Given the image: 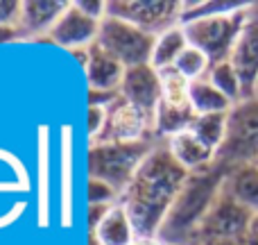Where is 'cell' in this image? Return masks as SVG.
I'll return each instance as SVG.
<instances>
[{"instance_id":"277c9868","label":"cell","mask_w":258,"mask_h":245,"mask_svg":"<svg viewBox=\"0 0 258 245\" xmlns=\"http://www.w3.org/2000/svg\"><path fill=\"white\" fill-rule=\"evenodd\" d=\"M251 9H254V5L233 14H220V16H206L181 23L188 45L200 48L213 64L227 62L231 57V50L236 45L238 36H240L242 27L249 21Z\"/></svg>"},{"instance_id":"cb8c5ba5","label":"cell","mask_w":258,"mask_h":245,"mask_svg":"<svg viewBox=\"0 0 258 245\" xmlns=\"http://www.w3.org/2000/svg\"><path fill=\"white\" fill-rule=\"evenodd\" d=\"M211 66H213V62H211L200 48L188 45V48L179 55V59L174 62L172 68L179 73V75L186 77L188 82H195V80H202V77L209 75Z\"/></svg>"},{"instance_id":"d6986e66","label":"cell","mask_w":258,"mask_h":245,"mask_svg":"<svg viewBox=\"0 0 258 245\" xmlns=\"http://www.w3.org/2000/svg\"><path fill=\"white\" fill-rule=\"evenodd\" d=\"M190 107L195 116H209V114H229L233 103L211 84L209 77L190 82Z\"/></svg>"},{"instance_id":"e575fe53","label":"cell","mask_w":258,"mask_h":245,"mask_svg":"<svg viewBox=\"0 0 258 245\" xmlns=\"http://www.w3.org/2000/svg\"><path fill=\"white\" fill-rule=\"evenodd\" d=\"M254 164H256V166H258V159H256V161H254Z\"/></svg>"},{"instance_id":"3957f363","label":"cell","mask_w":258,"mask_h":245,"mask_svg":"<svg viewBox=\"0 0 258 245\" xmlns=\"http://www.w3.org/2000/svg\"><path fill=\"white\" fill-rule=\"evenodd\" d=\"M159 141L161 138H145L134 143H93L89 145V177L107 182L122 198L136 170Z\"/></svg>"},{"instance_id":"5b68a950","label":"cell","mask_w":258,"mask_h":245,"mask_svg":"<svg viewBox=\"0 0 258 245\" xmlns=\"http://www.w3.org/2000/svg\"><path fill=\"white\" fill-rule=\"evenodd\" d=\"M258 159V98H242L227 116V136L218 150V164L231 170Z\"/></svg>"},{"instance_id":"7402d4cb","label":"cell","mask_w":258,"mask_h":245,"mask_svg":"<svg viewBox=\"0 0 258 245\" xmlns=\"http://www.w3.org/2000/svg\"><path fill=\"white\" fill-rule=\"evenodd\" d=\"M211 80V84L218 86L220 91H222L224 95H227L229 100H231L233 105L240 103L242 98H245V89H242V80L240 75L236 73V68L231 66V62H218L211 66L209 75H206Z\"/></svg>"},{"instance_id":"e0dca14e","label":"cell","mask_w":258,"mask_h":245,"mask_svg":"<svg viewBox=\"0 0 258 245\" xmlns=\"http://www.w3.org/2000/svg\"><path fill=\"white\" fill-rule=\"evenodd\" d=\"M222 191L256 216L258 214V166L242 164L231 168L227 173V177H224Z\"/></svg>"},{"instance_id":"4dcf8cb0","label":"cell","mask_w":258,"mask_h":245,"mask_svg":"<svg viewBox=\"0 0 258 245\" xmlns=\"http://www.w3.org/2000/svg\"><path fill=\"white\" fill-rule=\"evenodd\" d=\"M134 245H165V243L159 241V238H136Z\"/></svg>"},{"instance_id":"1f68e13d","label":"cell","mask_w":258,"mask_h":245,"mask_svg":"<svg viewBox=\"0 0 258 245\" xmlns=\"http://www.w3.org/2000/svg\"><path fill=\"white\" fill-rule=\"evenodd\" d=\"M251 232H256V234H258V214L254 216V223H251Z\"/></svg>"},{"instance_id":"7a4b0ae2","label":"cell","mask_w":258,"mask_h":245,"mask_svg":"<svg viewBox=\"0 0 258 245\" xmlns=\"http://www.w3.org/2000/svg\"><path fill=\"white\" fill-rule=\"evenodd\" d=\"M229 170L215 161L211 168L190 173L179 191L177 200L172 202L163 225L159 229V241L165 245H192L195 234L200 229L204 216L209 214L211 205L222 191L224 177Z\"/></svg>"},{"instance_id":"52a82bcc","label":"cell","mask_w":258,"mask_h":245,"mask_svg":"<svg viewBox=\"0 0 258 245\" xmlns=\"http://www.w3.org/2000/svg\"><path fill=\"white\" fill-rule=\"evenodd\" d=\"M251 223H254V214L238 205L233 198H229L224 191L215 198L211 205L209 214L204 216L200 229L195 234V243L192 245H215L224 241H242L247 234L251 232Z\"/></svg>"},{"instance_id":"ac0fdd59","label":"cell","mask_w":258,"mask_h":245,"mask_svg":"<svg viewBox=\"0 0 258 245\" xmlns=\"http://www.w3.org/2000/svg\"><path fill=\"white\" fill-rule=\"evenodd\" d=\"M188 48V39L183 25H174L170 30L156 34L154 45H152V57H150V66H154L156 71H165L172 68L174 62L179 59V55Z\"/></svg>"},{"instance_id":"f546056e","label":"cell","mask_w":258,"mask_h":245,"mask_svg":"<svg viewBox=\"0 0 258 245\" xmlns=\"http://www.w3.org/2000/svg\"><path fill=\"white\" fill-rule=\"evenodd\" d=\"M12 41H21L16 25H0V45L3 43H12Z\"/></svg>"},{"instance_id":"8992f818","label":"cell","mask_w":258,"mask_h":245,"mask_svg":"<svg viewBox=\"0 0 258 245\" xmlns=\"http://www.w3.org/2000/svg\"><path fill=\"white\" fill-rule=\"evenodd\" d=\"M154 39V34L132 25V23L120 21L116 16H104V21L100 23V34L95 43L104 53L116 57L125 68H134L150 64Z\"/></svg>"},{"instance_id":"5bb4252c","label":"cell","mask_w":258,"mask_h":245,"mask_svg":"<svg viewBox=\"0 0 258 245\" xmlns=\"http://www.w3.org/2000/svg\"><path fill=\"white\" fill-rule=\"evenodd\" d=\"M66 7V0H23L16 23L21 39H48Z\"/></svg>"},{"instance_id":"8fae6325","label":"cell","mask_w":258,"mask_h":245,"mask_svg":"<svg viewBox=\"0 0 258 245\" xmlns=\"http://www.w3.org/2000/svg\"><path fill=\"white\" fill-rule=\"evenodd\" d=\"M118 93H120L122 100H127L129 105H134L147 118L154 121V114L159 109L161 95H163V91H161V73L150 64L127 68Z\"/></svg>"},{"instance_id":"30bf717a","label":"cell","mask_w":258,"mask_h":245,"mask_svg":"<svg viewBox=\"0 0 258 245\" xmlns=\"http://www.w3.org/2000/svg\"><path fill=\"white\" fill-rule=\"evenodd\" d=\"M100 34V21L86 16L77 3H68L66 12L59 16V21L54 23V27L50 30L48 41H52L54 45L63 50H71V53H77V50H86L98 41Z\"/></svg>"},{"instance_id":"4316f807","label":"cell","mask_w":258,"mask_h":245,"mask_svg":"<svg viewBox=\"0 0 258 245\" xmlns=\"http://www.w3.org/2000/svg\"><path fill=\"white\" fill-rule=\"evenodd\" d=\"M77 7L86 14V16L95 18V21L102 23L104 16H107V7H109V0H75Z\"/></svg>"},{"instance_id":"2e32d148","label":"cell","mask_w":258,"mask_h":245,"mask_svg":"<svg viewBox=\"0 0 258 245\" xmlns=\"http://www.w3.org/2000/svg\"><path fill=\"white\" fill-rule=\"evenodd\" d=\"M89 238H93L98 245H134L138 236L127 209L118 202L107 211V216L100 220L98 227L91 229Z\"/></svg>"},{"instance_id":"836d02e7","label":"cell","mask_w":258,"mask_h":245,"mask_svg":"<svg viewBox=\"0 0 258 245\" xmlns=\"http://www.w3.org/2000/svg\"><path fill=\"white\" fill-rule=\"evenodd\" d=\"M254 95H256V98H258V84H256V93H254Z\"/></svg>"},{"instance_id":"9a60e30c","label":"cell","mask_w":258,"mask_h":245,"mask_svg":"<svg viewBox=\"0 0 258 245\" xmlns=\"http://www.w3.org/2000/svg\"><path fill=\"white\" fill-rule=\"evenodd\" d=\"M170 155L174 157L181 168H186L188 173H200V170H206L215 164L218 159V152L211 150L200 136L190 132V129H183V132L174 134L165 141Z\"/></svg>"},{"instance_id":"f1b7e54d","label":"cell","mask_w":258,"mask_h":245,"mask_svg":"<svg viewBox=\"0 0 258 245\" xmlns=\"http://www.w3.org/2000/svg\"><path fill=\"white\" fill-rule=\"evenodd\" d=\"M113 207V205H111ZM111 207H104V205H89V232L91 229H95L100 225V220L107 216V211L111 209Z\"/></svg>"},{"instance_id":"44dd1931","label":"cell","mask_w":258,"mask_h":245,"mask_svg":"<svg viewBox=\"0 0 258 245\" xmlns=\"http://www.w3.org/2000/svg\"><path fill=\"white\" fill-rule=\"evenodd\" d=\"M227 116L229 114H209V116H195L190 123V132L200 136L211 150L218 152L227 136Z\"/></svg>"},{"instance_id":"484cf974","label":"cell","mask_w":258,"mask_h":245,"mask_svg":"<svg viewBox=\"0 0 258 245\" xmlns=\"http://www.w3.org/2000/svg\"><path fill=\"white\" fill-rule=\"evenodd\" d=\"M104 125H107V107H89L86 114V129H89V143L102 134Z\"/></svg>"},{"instance_id":"603a6c76","label":"cell","mask_w":258,"mask_h":245,"mask_svg":"<svg viewBox=\"0 0 258 245\" xmlns=\"http://www.w3.org/2000/svg\"><path fill=\"white\" fill-rule=\"evenodd\" d=\"M251 3H238V0H197V3H183V16L181 23L197 21L206 16H220V14H233L247 9Z\"/></svg>"},{"instance_id":"d4e9b609","label":"cell","mask_w":258,"mask_h":245,"mask_svg":"<svg viewBox=\"0 0 258 245\" xmlns=\"http://www.w3.org/2000/svg\"><path fill=\"white\" fill-rule=\"evenodd\" d=\"M120 202V193L113 186H109L102 179H93L89 177V205H104L111 207Z\"/></svg>"},{"instance_id":"ba28073f","label":"cell","mask_w":258,"mask_h":245,"mask_svg":"<svg viewBox=\"0 0 258 245\" xmlns=\"http://www.w3.org/2000/svg\"><path fill=\"white\" fill-rule=\"evenodd\" d=\"M107 16L127 21L150 34H161L174 25H181V0H109Z\"/></svg>"},{"instance_id":"7c38bea8","label":"cell","mask_w":258,"mask_h":245,"mask_svg":"<svg viewBox=\"0 0 258 245\" xmlns=\"http://www.w3.org/2000/svg\"><path fill=\"white\" fill-rule=\"evenodd\" d=\"M73 55L80 59L82 68H84L89 91H104V93H118L120 91L127 68L116 57L104 53L98 43H93L86 50H77Z\"/></svg>"},{"instance_id":"ffe728a7","label":"cell","mask_w":258,"mask_h":245,"mask_svg":"<svg viewBox=\"0 0 258 245\" xmlns=\"http://www.w3.org/2000/svg\"><path fill=\"white\" fill-rule=\"evenodd\" d=\"M161 103L177 109H192L190 107V82L179 75L174 68L161 71Z\"/></svg>"},{"instance_id":"4fadbf2b","label":"cell","mask_w":258,"mask_h":245,"mask_svg":"<svg viewBox=\"0 0 258 245\" xmlns=\"http://www.w3.org/2000/svg\"><path fill=\"white\" fill-rule=\"evenodd\" d=\"M231 66L242 80V89H245V98H254L256 84H258V16H256V5L251 9V16L247 25L242 27L240 36H238L236 45L229 57Z\"/></svg>"},{"instance_id":"d6a6232c","label":"cell","mask_w":258,"mask_h":245,"mask_svg":"<svg viewBox=\"0 0 258 245\" xmlns=\"http://www.w3.org/2000/svg\"><path fill=\"white\" fill-rule=\"evenodd\" d=\"M89 245H98V243H95V241H93V238H89Z\"/></svg>"},{"instance_id":"6da1fadb","label":"cell","mask_w":258,"mask_h":245,"mask_svg":"<svg viewBox=\"0 0 258 245\" xmlns=\"http://www.w3.org/2000/svg\"><path fill=\"white\" fill-rule=\"evenodd\" d=\"M188 170L174 161L165 141H159L136 170L122 193L120 205L127 209L138 238H156L172 202L188 179Z\"/></svg>"},{"instance_id":"9c48e42d","label":"cell","mask_w":258,"mask_h":245,"mask_svg":"<svg viewBox=\"0 0 258 245\" xmlns=\"http://www.w3.org/2000/svg\"><path fill=\"white\" fill-rule=\"evenodd\" d=\"M145 138H156L154 121L118 95L107 107V125L93 143H134Z\"/></svg>"},{"instance_id":"83f0119b","label":"cell","mask_w":258,"mask_h":245,"mask_svg":"<svg viewBox=\"0 0 258 245\" xmlns=\"http://www.w3.org/2000/svg\"><path fill=\"white\" fill-rule=\"evenodd\" d=\"M23 0H0V25H16Z\"/></svg>"}]
</instances>
